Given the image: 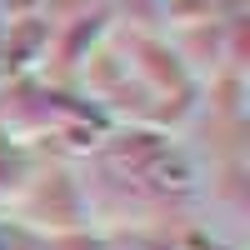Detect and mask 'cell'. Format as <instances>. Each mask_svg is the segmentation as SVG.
<instances>
[]
</instances>
